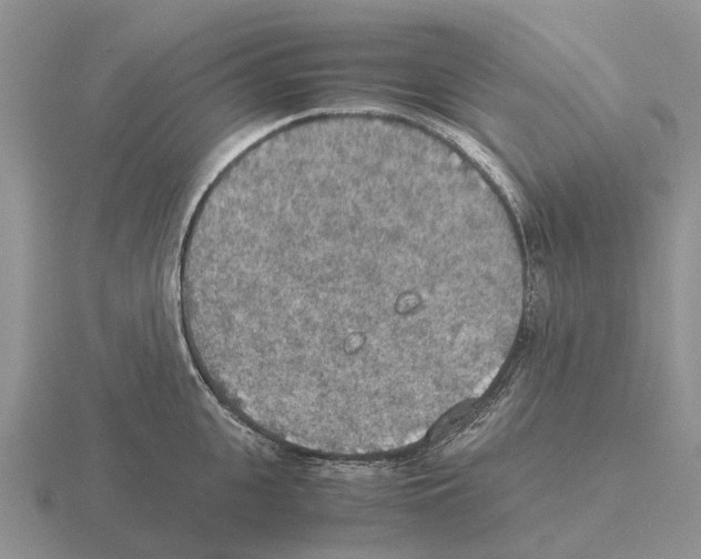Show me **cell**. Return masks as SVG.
Listing matches in <instances>:
<instances>
[{"label":"cell","instance_id":"cell-1","mask_svg":"<svg viewBox=\"0 0 701 559\" xmlns=\"http://www.w3.org/2000/svg\"><path fill=\"white\" fill-rule=\"evenodd\" d=\"M404 225L336 214L241 243L227 297L241 348L272 389L359 411L415 389L412 306L397 278Z\"/></svg>","mask_w":701,"mask_h":559}]
</instances>
